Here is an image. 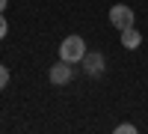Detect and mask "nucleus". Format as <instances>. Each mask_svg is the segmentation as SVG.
<instances>
[{"label":"nucleus","mask_w":148,"mask_h":134,"mask_svg":"<svg viewBox=\"0 0 148 134\" xmlns=\"http://www.w3.org/2000/svg\"><path fill=\"white\" fill-rule=\"evenodd\" d=\"M86 42H83V36H65L62 42H59V60H65V63L71 66H80V60L86 57Z\"/></svg>","instance_id":"obj_1"},{"label":"nucleus","mask_w":148,"mask_h":134,"mask_svg":"<svg viewBox=\"0 0 148 134\" xmlns=\"http://www.w3.org/2000/svg\"><path fill=\"white\" fill-rule=\"evenodd\" d=\"M133 21H136V15H133V9L125 6V3H116L113 9H110V24L121 33L125 27H133Z\"/></svg>","instance_id":"obj_2"},{"label":"nucleus","mask_w":148,"mask_h":134,"mask_svg":"<svg viewBox=\"0 0 148 134\" xmlns=\"http://www.w3.org/2000/svg\"><path fill=\"white\" fill-rule=\"evenodd\" d=\"M47 78H51L53 87H65V83H71V78H74V66H71V63H65V60H59V63H53V66H51Z\"/></svg>","instance_id":"obj_3"},{"label":"nucleus","mask_w":148,"mask_h":134,"mask_svg":"<svg viewBox=\"0 0 148 134\" xmlns=\"http://www.w3.org/2000/svg\"><path fill=\"white\" fill-rule=\"evenodd\" d=\"M80 66L86 69V75H92V78H98L104 72V57L98 54V51H86V57L80 60Z\"/></svg>","instance_id":"obj_4"},{"label":"nucleus","mask_w":148,"mask_h":134,"mask_svg":"<svg viewBox=\"0 0 148 134\" xmlns=\"http://www.w3.org/2000/svg\"><path fill=\"white\" fill-rule=\"evenodd\" d=\"M121 45H125L127 51H136V48L142 45V33L136 27H125L121 30Z\"/></svg>","instance_id":"obj_5"},{"label":"nucleus","mask_w":148,"mask_h":134,"mask_svg":"<svg viewBox=\"0 0 148 134\" xmlns=\"http://www.w3.org/2000/svg\"><path fill=\"white\" fill-rule=\"evenodd\" d=\"M116 131H119V134H136V125H130V122H121V125H116Z\"/></svg>","instance_id":"obj_6"},{"label":"nucleus","mask_w":148,"mask_h":134,"mask_svg":"<svg viewBox=\"0 0 148 134\" xmlns=\"http://www.w3.org/2000/svg\"><path fill=\"white\" fill-rule=\"evenodd\" d=\"M6 87H9V69L0 66V90H6Z\"/></svg>","instance_id":"obj_7"},{"label":"nucleus","mask_w":148,"mask_h":134,"mask_svg":"<svg viewBox=\"0 0 148 134\" xmlns=\"http://www.w3.org/2000/svg\"><path fill=\"white\" fill-rule=\"evenodd\" d=\"M6 33H9V21L3 18V12H0V39H6Z\"/></svg>","instance_id":"obj_8"},{"label":"nucleus","mask_w":148,"mask_h":134,"mask_svg":"<svg viewBox=\"0 0 148 134\" xmlns=\"http://www.w3.org/2000/svg\"><path fill=\"white\" fill-rule=\"evenodd\" d=\"M6 6H9V0H0V12H6Z\"/></svg>","instance_id":"obj_9"}]
</instances>
